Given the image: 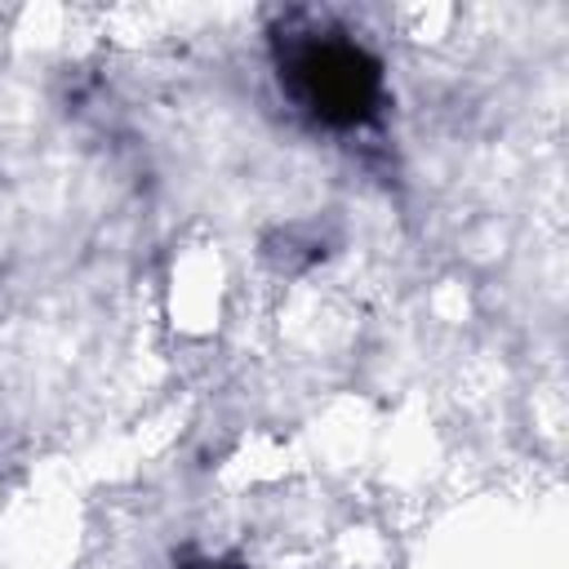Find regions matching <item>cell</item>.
<instances>
[{
    "label": "cell",
    "mask_w": 569,
    "mask_h": 569,
    "mask_svg": "<svg viewBox=\"0 0 569 569\" xmlns=\"http://www.w3.org/2000/svg\"><path fill=\"white\" fill-rule=\"evenodd\" d=\"M182 569H244V565H236V560H187Z\"/></svg>",
    "instance_id": "obj_2"
},
{
    "label": "cell",
    "mask_w": 569,
    "mask_h": 569,
    "mask_svg": "<svg viewBox=\"0 0 569 569\" xmlns=\"http://www.w3.org/2000/svg\"><path fill=\"white\" fill-rule=\"evenodd\" d=\"M284 84L293 102L329 124V129H360L382 107V67L378 58L342 36H307L284 58Z\"/></svg>",
    "instance_id": "obj_1"
}]
</instances>
